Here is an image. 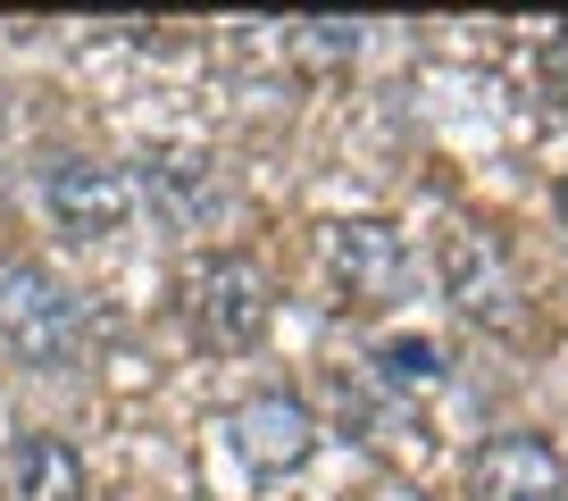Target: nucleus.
Returning a JSON list of instances; mask_svg holds the SVG:
<instances>
[{
    "label": "nucleus",
    "instance_id": "obj_9",
    "mask_svg": "<svg viewBox=\"0 0 568 501\" xmlns=\"http://www.w3.org/2000/svg\"><path fill=\"white\" fill-rule=\"evenodd\" d=\"M9 493L18 501H84V460H75L59 434H26L18 451H9Z\"/></svg>",
    "mask_w": 568,
    "mask_h": 501
},
{
    "label": "nucleus",
    "instance_id": "obj_7",
    "mask_svg": "<svg viewBox=\"0 0 568 501\" xmlns=\"http://www.w3.org/2000/svg\"><path fill=\"white\" fill-rule=\"evenodd\" d=\"M444 285L468 318H494V326L518 318V285H510V268H501V250L485 234H444Z\"/></svg>",
    "mask_w": 568,
    "mask_h": 501
},
{
    "label": "nucleus",
    "instance_id": "obj_11",
    "mask_svg": "<svg viewBox=\"0 0 568 501\" xmlns=\"http://www.w3.org/2000/svg\"><path fill=\"white\" fill-rule=\"evenodd\" d=\"M293 51L318 59V68H343V59H359V25H343V18H302V25H293Z\"/></svg>",
    "mask_w": 568,
    "mask_h": 501
},
{
    "label": "nucleus",
    "instance_id": "obj_2",
    "mask_svg": "<svg viewBox=\"0 0 568 501\" xmlns=\"http://www.w3.org/2000/svg\"><path fill=\"white\" fill-rule=\"evenodd\" d=\"M184 309H193V335L201 351H251V342L267 335V318H276V285H267L260 259H243V250H217V259H201L193 285H184Z\"/></svg>",
    "mask_w": 568,
    "mask_h": 501
},
{
    "label": "nucleus",
    "instance_id": "obj_12",
    "mask_svg": "<svg viewBox=\"0 0 568 501\" xmlns=\"http://www.w3.org/2000/svg\"><path fill=\"white\" fill-rule=\"evenodd\" d=\"M544 68H551V84H560V92H568V25H560V34H551V51H544Z\"/></svg>",
    "mask_w": 568,
    "mask_h": 501
},
{
    "label": "nucleus",
    "instance_id": "obj_14",
    "mask_svg": "<svg viewBox=\"0 0 568 501\" xmlns=\"http://www.w3.org/2000/svg\"><path fill=\"white\" fill-rule=\"evenodd\" d=\"M0 117H9V92H0Z\"/></svg>",
    "mask_w": 568,
    "mask_h": 501
},
{
    "label": "nucleus",
    "instance_id": "obj_5",
    "mask_svg": "<svg viewBox=\"0 0 568 501\" xmlns=\"http://www.w3.org/2000/svg\"><path fill=\"white\" fill-rule=\"evenodd\" d=\"M234 451H243L260 477H284V468H302L310 443H318V418L302 410V401H284V393H251L243 410L226 418Z\"/></svg>",
    "mask_w": 568,
    "mask_h": 501
},
{
    "label": "nucleus",
    "instance_id": "obj_1",
    "mask_svg": "<svg viewBox=\"0 0 568 501\" xmlns=\"http://www.w3.org/2000/svg\"><path fill=\"white\" fill-rule=\"evenodd\" d=\"M0 351L34 376H68L84 359V309L42 259H0Z\"/></svg>",
    "mask_w": 568,
    "mask_h": 501
},
{
    "label": "nucleus",
    "instance_id": "obj_4",
    "mask_svg": "<svg viewBox=\"0 0 568 501\" xmlns=\"http://www.w3.org/2000/svg\"><path fill=\"white\" fill-rule=\"evenodd\" d=\"M326 268L352 301H393L409 276V250L385 217H343V226H326Z\"/></svg>",
    "mask_w": 568,
    "mask_h": 501
},
{
    "label": "nucleus",
    "instance_id": "obj_10",
    "mask_svg": "<svg viewBox=\"0 0 568 501\" xmlns=\"http://www.w3.org/2000/svg\"><path fill=\"white\" fill-rule=\"evenodd\" d=\"M368 368H376V385H385V393L418 401V393H435V385H444V342H435V335H385V342L368 351Z\"/></svg>",
    "mask_w": 568,
    "mask_h": 501
},
{
    "label": "nucleus",
    "instance_id": "obj_3",
    "mask_svg": "<svg viewBox=\"0 0 568 501\" xmlns=\"http://www.w3.org/2000/svg\"><path fill=\"white\" fill-rule=\"evenodd\" d=\"M42 201H51L59 234H75V243H118V234L134 226V209H142V184L125 176V167H109V160H59L51 176H42Z\"/></svg>",
    "mask_w": 568,
    "mask_h": 501
},
{
    "label": "nucleus",
    "instance_id": "obj_8",
    "mask_svg": "<svg viewBox=\"0 0 568 501\" xmlns=\"http://www.w3.org/2000/svg\"><path fill=\"white\" fill-rule=\"evenodd\" d=\"M151 201H160L176 226H210L217 201H226V184H217V160L210 151H151Z\"/></svg>",
    "mask_w": 568,
    "mask_h": 501
},
{
    "label": "nucleus",
    "instance_id": "obj_13",
    "mask_svg": "<svg viewBox=\"0 0 568 501\" xmlns=\"http://www.w3.org/2000/svg\"><path fill=\"white\" fill-rule=\"evenodd\" d=\"M560 217H568V184H560Z\"/></svg>",
    "mask_w": 568,
    "mask_h": 501
},
{
    "label": "nucleus",
    "instance_id": "obj_6",
    "mask_svg": "<svg viewBox=\"0 0 568 501\" xmlns=\"http://www.w3.org/2000/svg\"><path fill=\"white\" fill-rule=\"evenodd\" d=\"M477 501H568V460L544 434H494L477 451Z\"/></svg>",
    "mask_w": 568,
    "mask_h": 501
}]
</instances>
